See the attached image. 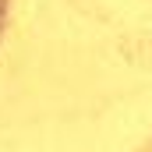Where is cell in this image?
I'll list each match as a JSON object with an SVG mask.
<instances>
[{
  "instance_id": "6da1fadb",
  "label": "cell",
  "mask_w": 152,
  "mask_h": 152,
  "mask_svg": "<svg viewBox=\"0 0 152 152\" xmlns=\"http://www.w3.org/2000/svg\"><path fill=\"white\" fill-rule=\"evenodd\" d=\"M7 11H11V0H0V36L7 28Z\"/></svg>"
}]
</instances>
